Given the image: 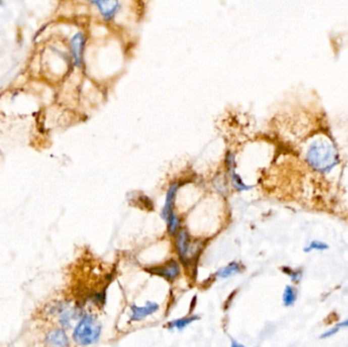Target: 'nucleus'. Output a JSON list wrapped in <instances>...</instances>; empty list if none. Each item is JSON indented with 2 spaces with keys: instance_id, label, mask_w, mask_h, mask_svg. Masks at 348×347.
Masks as SVG:
<instances>
[{
  "instance_id": "obj_7",
  "label": "nucleus",
  "mask_w": 348,
  "mask_h": 347,
  "mask_svg": "<svg viewBox=\"0 0 348 347\" xmlns=\"http://www.w3.org/2000/svg\"><path fill=\"white\" fill-rule=\"evenodd\" d=\"M177 190H178V184L177 183H174L172 184L167 193H166V199H165V205L163 207V210H162V218L166 221L167 218L169 217V215L173 212V206H174V200H175V196H176V193H177Z\"/></svg>"
},
{
  "instance_id": "obj_11",
  "label": "nucleus",
  "mask_w": 348,
  "mask_h": 347,
  "mask_svg": "<svg viewBox=\"0 0 348 347\" xmlns=\"http://www.w3.org/2000/svg\"><path fill=\"white\" fill-rule=\"evenodd\" d=\"M296 301V291L292 286H286L283 293V304L285 307L292 306Z\"/></svg>"
},
{
  "instance_id": "obj_4",
  "label": "nucleus",
  "mask_w": 348,
  "mask_h": 347,
  "mask_svg": "<svg viewBox=\"0 0 348 347\" xmlns=\"http://www.w3.org/2000/svg\"><path fill=\"white\" fill-rule=\"evenodd\" d=\"M86 46V36L83 32H77L69 41L72 59L76 67L81 68L84 64V52Z\"/></svg>"
},
{
  "instance_id": "obj_5",
  "label": "nucleus",
  "mask_w": 348,
  "mask_h": 347,
  "mask_svg": "<svg viewBox=\"0 0 348 347\" xmlns=\"http://www.w3.org/2000/svg\"><path fill=\"white\" fill-rule=\"evenodd\" d=\"M131 314H130V319L131 321H142L145 318L153 315L159 310V306L155 303L148 302L146 306L144 307H137V306H131L130 308Z\"/></svg>"
},
{
  "instance_id": "obj_14",
  "label": "nucleus",
  "mask_w": 348,
  "mask_h": 347,
  "mask_svg": "<svg viewBox=\"0 0 348 347\" xmlns=\"http://www.w3.org/2000/svg\"><path fill=\"white\" fill-rule=\"evenodd\" d=\"M166 221L168 223V230H169L170 234H175L178 230V227H179V219L176 216V214L174 212H172Z\"/></svg>"
},
{
  "instance_id": "obj_1",
  "label": "nucleus",
  "mask_w": 348,
  "mask_h": 347,
  "mask_svg": "<svg viewBox=\"0 0 348 347\" xmlns=\"http://www.w3.org/2000/svg\"><path fill=\"white\" fill-rule=\"evenodd\" d=\"M308 161L312 167L321 172H329L338 163L335 148L327 141L314 142L308 151Z\"/></svg>"
},
{
  "instance_id": "obj_16",
  "label": "nucleus",
  "mask_w": 348,
  "mask_h": 347,
  "mask_svg": "<svg viewBox=\"0 0 348 347\" xmlns=\"http://www.w3.org/2000/svg\"><path fill=\"white\" fill-rule=\"evenodd\" d=\"M284 273H286L287 275H289L291 277V279L294 281V282H299L300 279L302 278V272L301 271H294L288 267H285L282 269Z\"/></svg>"
},
{
  "instance_id": "obj_3",
  "label": "nucleus",
  "mask_w": 348,
  "mask_h": 347,
  "mask_svg": "<svg viewBox=\"0 0 348 347\" xmlns=\"http://www.w3.org/2000/svg\"><path fill=\"white\" fill-rule=\"evenodd\" d=\"M105 22H112L122 10L121 0H87Z\"/></svg>"
},
{
  "instance_id": "obj_15",
  "label": "nucleus",
  "mask_w": 348,
  "mask_h": 347,
  "mask_svg": "<svg viewBox=\"0 0 348 347\" xmlns=\"http://www.w3.org/2000/svg\"><path fill=\"white\" fill-rule=\"evenodd\" d=\"M329 249V245L322 242V241H318V240H315V241H312L311 244L305 249V252H311L313 250H318V251H324V250H327Z\"/></svg>"
},
{
  "instance_id": "obj_12",
  "label": "nucleus",
  "mask_w": 348,
  "mask_h": 347,
  "mask_svg": "<svg viewBox=\"0 0 348 347\" xmlns=\"http://www.w3.org/2000/svg\"><path fill=\"white\" fill-rule=\"evenodd\" d=\"M198 318L197 317H190V318H183V319H178L176 321H173L170 323V329L171 328H176L179 331L183 330L186 326H188L189 324H191L192 322L196 321Z\"/></svg>"
},
{
  "instance_id": "obj_8",
  "label": "nucleus",
  "mask_w": 348,
  "mask_h": 347,
  "mask_svg": "<svg viewBox=\"0 0 348 347\" xmlns=\"http://www.w3.org/2000/svg\"><path fill=\"white\" fill-rule=\"evenodd\" d=\"M46 342L54 346H67L69 344L66 333L62 329H55L46 335Z\"/></svg>"
},
{
  "instance_id": "obj_17",
  "label": "nucleus",
  "mask_w": 348,
  "mask_h": 347,
  "mask_svg": "<svg viewBox=\"0 0 348 347\" xmlns=\"http://www.w3.org/2000/svg\"><path fill=\"white\" fill-rule=\"evenodd\" d=\"M226 163H227V167L229 169V172L233 171L235 169V160H234V155L229 153L226 157Z\"/></svg>"
},
{
  "instance_id": "obj_20",
  "label": "nucleus",
  "mask_w": 348,
  "mask_h": 347,
  "mask_svg": "<svg viewBox=\"0 0 348 347\" xmlns=\"http://www.w3.org/2000/svg\"><path fill=\"white\" fill-rule=\"evenodd\" d=\"M4 4V0H0V6H2Z\"/></svg>"
},
{
  "instance_id": "obj_18",
  "label": "nucleus",
  "mask_w": 348,
  "mask_h": 347,
  "mask_svg": "<svg viewBox=\"0 0 348 347\" xmlns=\"http://www.w3.org/2000/svg\"><path fill=\"white\" fill-rule=\"evenodd\" d=\"M338 330H339V327H336V328H334V329H331V330L327 331L326 333H324V334L321 336V338H327V337H330V336L334 335L335 333H337V332H338Z\"/></svg>"
},
{
  "instance_id": "obj_2",
  "label": "nucleus",
  "mask_w": 348,
  "mask_h": 347,
  "mask_svg": "<svg viewBox=\"0 0 348 347\" xmlns=\"http://www.w3.org/2000/svg\"><path fill=\"white\" fill-rule=\"evenodd\" d=\"M101 331L102 326L97 318L92 315H86L76 326L73 337L80 345H90L99 340Z\"/></svg>"
},
{
  "instance_id": "obj_6",
  "label": "nucleus",
  "mask_w": 348,
  "mask_h": 347,
  "mask_svg": "<svg viewBox=\"0 0 348 347\" xmlns=\"http://www.w3.org/2000/svg\"><path fill=\"white\" fill-rule=\"evenodd\" d=\"M150 272H152L156 275L162 276L169 281H173L178 277V275L180 273V269H179L178 264L175 261H171L162 267L151 269Z\"/></svg>"
},
{
  "instance_id": "obj_10",
  "label": "nucleus",
  "mask_w": 348,
  "mask_h": 347,
  "mask_svg": "<svg viewBox=\"0 0 348 347\" xmlns=\"http://www.w3.org/2000/svg\"><path fill=\"white\" fill-rule=\"evenodd\" d=\"M240 272V265L238 263H231L228 266L222 268L217 272V276L220 278H228V277Z\"/></svg>"
},
{
  "instance_id": "obj_19",
  "label": "nucleus",
  "mask_w": 348,
  "mask_h": 347,
  "mask_svg": "<svg viewBox=\"0 0 348 347\" xmlns=\"http://www.w3.org/2000/svg\"><path fill=\"white\" fill-rule=\"evenodd\" d=\"M338 327H339V328H340V327H348V321H345V322L341 323Z\"/></svg>"
},
{
  "instance_id": "obj_9",
  "label": "nucleus",
  "mask_w": 348,
  "mask_h": 347,
  "mask_svg": "<svg viewBox=\"0 0 348 347\" xmlns=\"http://www.w3.org/2000/svg\"><path fill=\"white\" fill-rule=\"evenodd\" d=\"M176 246H177V252L181 258V260H185L188 251H189V236L186 231L181 230L179 231L177 235V240H176Z\"/></svg>"
},
{
  "instance_id": "obj_13",
  "label": "nucleus",
  "mask_w": 348,
  "mask_h": 347,
  "mask_svg": "<svg viewBox=\"0 0 348 347\" xmlns=\"http://www.w3.org/2000/svg\"><path fill=\"white\" fill-rule=\"evenodd\" d=\"M230 174H231V180H232L233 186H234L238 191L248 190V189L251 188V186H247V185L242 181L241 177H240L238 174H236V173L234 172V170L231 171Z\"/></svg>"
}]
</instances>
